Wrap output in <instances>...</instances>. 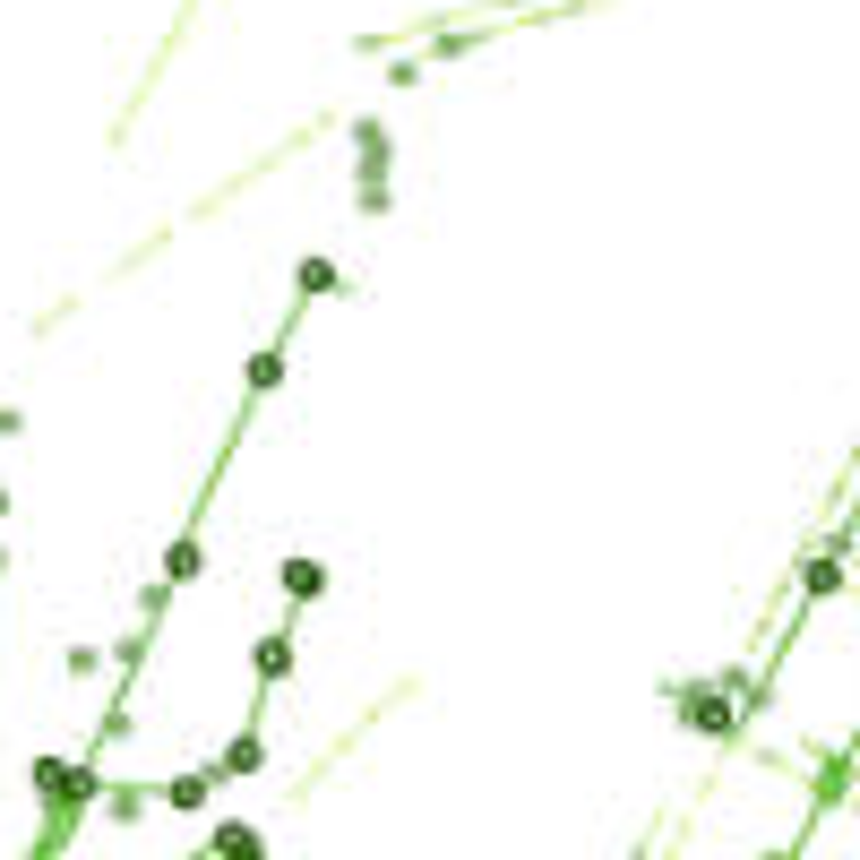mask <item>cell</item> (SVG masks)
<instances>
[{
  "label": "cell",
  "instance_id": "obj_1",
  "mask_svg": "<svg viewBox=\"0 0 860 860\" xmlns=\"http://www.w3.org/2000/svg\"><path fill=\"white\" fill-rule=\"evenodd\" d=\"M319 559H284V594H319Z\"/></svg>",
  "mask_w": 860,
  "mask_h": 860
},
{
  "label": "cell",
  "instance_id": "obj_2",
  "mask_svg": "<svg viewBox=\"0 0 860 860\" xmlns=\"http://www.w3.org/2000/svg\"><path fill=\"white\" fill-rule=\"evenodd\" d=\"M258 766H267V757H258V731H241L233 757H224V774H258Z\"/></svg>",
  "mask_w": 860,
  "mask_h": 860
}]
</instances>
